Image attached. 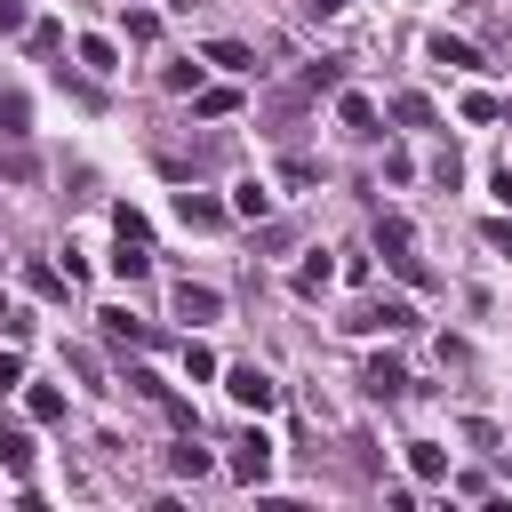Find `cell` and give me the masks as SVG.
Segmentation results:
<instances>
[{
	"label": "cell",
	"instance_id": "277c9868",
	"mask_svg": "<svg viewBox=\"0 0 512 512\" xmlns=\"http://www.w3.org/2000/svg\"><path fill=\"white\" fill-rule=\"evenodd\" d=\"M360 384H368V392H376V400H400V392H408V368H400V360H392V352H376V360H368V368H360Z\"/></svg>",
	"mask_w": 512,
	"mask_h": 512
},
{
	"label": "cell",
	"instance_id": "d6986e66",
	"mask_svg": "<svg viewBox=\"0 0 512 512\" xmlns=\"http://www.w3.org/2000/svg\"><path fill=\"white\" fill-rule=\"evenodd\" d=\"M376 248H384V256H400V248H416V232H408V216H376Z\"/></svg>",
	"mask_w": 512,
	"mask_h": 512
},
{
	"label": "cell",
	"instance_id": "6da1fadb",
	"mask_svg": "<svg viewBox=\"0 0 512 512\" xmlns=\"http://www.w3.org/2000/svg\"><path fill=\"white\" fill-rule=\"evenodd\" d=\"M344 328H360V336H400V328H416V304H408V296H384V304H360Z\"/></svg>",
	"mask_w": 512,
	"mask_h": 512
},
{
	"label": "cell",
	"instance_id": "d6a6232c",
	"mask_svg": "<svg viewBox=\"0 0 512 512\" xmlns=\"http://www.w3.org/2000/svg\"><path fill=\"white\" fill-rule=\"evenodd\" d=\"M304 8H312V16H344L352 0H304Z\"/></svg>",
	"mask_w": 512,
	"mask_h": 512
},
{
	"label": "cell",
	"instance_id": "83f0119b",
	"mask_svg": "<svg viewBox=\"0 0 512 512\" xmlns=\"http://www.w3.org/2000/svg\"><path fill=\"white\" fill-rule=\"evenodd\" d=\"M184 376H216V352L208 344H184Z\"/></svg>",
	"mask_w": 512,
	"mask_h": 512
},
{
	"label": "cell",
	"instance_id": "8fae6325",
	"mask_svg": "<svg viewBox=\"0 0 512 512\" xmlns=\"http://www.w3.org/2000/svg\"><path fill=\"white\" fill-rule=\"evenodd\" d=\"M408 472H416V480H448V448H432V440H408Z\"/></svg>",
	"mask_w": 512,
	"mask_h": 512
},
{
	"label": "cell",
	"instance_id": "4316f807",
	"mask_svg": "<svg viewBox=\"0 0 512 512\" xmlns=\"http://www.w3.org/2000/svg\"><path fill=\"white\" fill-rule=\"evenodd\" d=\"M128 40H160V16L152 8H128Z\"/></svg>",
	"mask_w": 512,
	"mask_h": 512
},
{
	"label": "cell",
	"instance_id": "3957f363",
	"mask_svg": "<svg viewBox=\"0 0 512 512\" xmlns=\"http://www.w3.org/2000/svg\"><path fill=\"white\" fill-rule=\"evenodd\" d=\"M232 480H248V488L272 480V440H264V432H248V440L232 448Z\"/></svg>",
	"mask_w": 512,
	"mask_h": 512
},
{
	"label": "cell",
	"instance_id": "44dd1931",
	"mask_svg": "<svg viewBox=\"0 0 512 512\" xmlns=\"http://www.w3.org/2000/svg\"><path fill=\"white\" fill-rule=\"evenodd\" d=\"M384 264H392V272H400V280H408V288H432V264H424V256H416V248H400V256H384Z\"/></svg>",
	"mask_w": 512,
	"mask_h": 512
},
{
	"label": "cell",
	"instance_id": "ffe728a7",
	"mask_svg": "<svg viewBox=\"0 0 512 512\" xmlns=\"http://www.w3.org/2000/svg\"><path fill=\"white\" fill-rule=\"evenodd\" d=\"M328 280H336V264H328V248H320V256H304V264H296V288H304V296H320V288H328Z\"/></svg>",
	"mask_w": 512,
	"mask_h": 512
},
{
	"label": "cell",
	"instance_id": "1f68e13d",
	"mask_svg": "<svg viewBox=\"0 0 512 512\" xmlns=\"http://www.w3.org/2000/svg\"><path fill=\"white\" fill-rule=\"evenodd\" d=\"M488 184H496V200H504V208H512V160H504V168H496V176H488Z\"/></svg>",
	"mask_w": 512,
	"mask_h": 512
},
{
	"label": "cell",
	"instance_id": "484cf974",
	"mask_svg": "<svg viewBox=\"0 0 512 512\" xmlns=\"http://www.w3.org/2000/svg\"><path fill=\"white\" fill-rule=\"evenodd\" d=\"M464 120H504V104H496L488 88H472V96H464Z\"/></svg>",
	"mask_w": 512,
	"mask_h": 512
},
{
	"label": "cell",
	"instance_id": "5bb4252c",
	"mask_svg": "<svg viewBox=\"0 0 512 512\" xmlns=\"http://www.w3.org/2000/svg\"><path fill=\"white\" fill-rule=\"evenodd\" d=\"M112 272H120V280H144V272H152V240H120Z\"/></svg>",
	"mask_w": 512,
	"mask_h": 512
},
{
	"label": "cell",
	"instance_id": "30bf717a",
	"mask_svg": "<svg viewBox=\"0 0 512 512\" xmlns=\"http://www.w3.org/2000/svg\"><path fill=\"white\" fill-rule=\"evenodd\" d=\"M336 120H344L352 136H376V120H384V112H376L368 96H336Z\"/></svg>",
	"mask_w": 512,
	"mask_h": 512
},
{
	"label": "cell",
	"instance_id": "4dcf8cb0",
	"mask_svg": "<svg viewBox=\"0 0 512 512\" xmlns=\"http://www.w3.org/2000/svg\"><path fill=\"white\" fill-rule=\"evenodd\" d=\"M32 16H24V0H0V32H24Z\"/></svg>",
	"mask_w": 512,
	"mask_h": 512
},
{
	"label": "cell",
	"instance_id": "7402d4cb",
	"mask_svg": "<svg viewBox=\"0 0 512 512\" xmlns=\"http://www.w3.org/2000/svg\"><path fill=\"white\" fill-rule=\"evenodd\" d=\"M104 336H120V344H160L144 320H128V312H104Z\"/></svg>",
	"mask_w": 512,
	"mask_h": 512
},
{
	"label": "cell",
	"instance_id": "ac0fdd59",
	"mask_svg": "<svg viewBox=\"0 0 512 512\" xmlns=\"http://www.w3.org/2000/svg\"><path fill=\"white\" fill-rule=\"evenodd\" d=\"M392 120H408V128H432L440 112H432V96H416V88H408V96H392Z\"/></svg>",
	"mask_w": 512,
	"mask_h": 512
},
{
	"label": "cell",
	"instance_id": "2e32d148",
	"mask_svg": "<svg viewBox=\"0 0 512 512\" xmlns=\"http://www.w3.org/2000/svg\"><path fill=\"white\" fill-rule=\"evenodd\" d=\"M24 408H32V424H64V392H56V384H32Z\"/></svg>",
	"mask_w": 512,
	"mask_h": 512
},
{
	"label": "cell",
	"instance_id": "5b68a950",
	"mask_svg": "<svg viewBox=\"0 0 512 512\" xmlns=\"http://www.w3.org/2000/svg\"><path fill=\"white\" fill-rule=\"evenodd\" d=\"M216 312H224V296H216V288H200V280H184V288H176V320H192V328H200V320H216Z\"/></svg>",
	"mask_w": 512,
	"mask_h": 512
},
{
	"label": "cell",
	"instance_id": "7c38bea8",
	"mask_svg": "<svg viewBox=\"0 0 512 512\" xmlns=\"http://www.w3.org/2000/svg\"><path fill=\"white\" fill-rule=\"evenodd\" d=\"M0 464H8L16 480H24V472H32V432H16V424H0Z\"/></svg>",
	"mask_w": 512,
	"mask_h": 512
},
{
	"label": "cell",
	"instance_id": "d4e9b609",
	"mask_svg": "<svg viewBox=\"0 0 512 512\" xmlns=\"http://www.w3.org/2000/svg\"><path fill=\"white\" fill-rule=\"evenodd\" d=\"M160 80H168V88H176V96H192V88H200V64H192V56H184V64H168V72H160Z\"/></svg>",
	"mask_w": 512,
	"mask_h": 512
},
{
	"label": "cell",
	"instance_id": "7a4b0ae2",
	"mask_svg": "<svg viewBox=\"0 0 512 512\" xmlns=\"http://www.w3.org/2000/svg\"><path fill=\"white\" fill-rule=\"evenodd\" d=\"M224 392H232L240 408H256V416H264V408L280 400V384H272V376H264L256 360H240V368H224Z\"/></svg>",
	"mask_w": 512,
	"mask_h": 512
},
{
	"label": "cell",
	"instance_id": "f546056e",
	"mask_svg": "<svg viewBox=\"0 0 512 512\" xmlns=\"http://www.w3.org/2000/svg\"><path fill=\"white\" fill-rule=\"evenodd\" d=\"M480 240H488L496 256H512V224H504V216H496V224H480Z\"/></svg>",
	"mask_w": 512,
	"mask_h": 512
},
{
	"label": "cell",
	"instance_id": "9a60e30c",
	"mask_svg": "<svg viewBox=\"0 0 512 512\" xmlns=\"http://www.w3.org/2000/svg\"><path fill=\"white\" fill-rule=\"evenodd\" d=\"M24 280H32V296H48V304H64V288H72V272H56V264H24Z\"/></svg>",
	"mask_w": 512,
	"mask_h": 512
},
{
	"label": "cell",
	"instance_id": "e0dca14e",
	"mask_svg": "<svg viewBox=\"0 0 512 512\" xmlns=\"http://www.w3.org/2000/svg\"><path fill=\"white\" fill-rule=\"evenodd\" d=\"M80 64H88V72H120V48H112L104 32H88V40H80Z\"/></svg>",
	"mask_w": 512,
	"mask_h": 512
},
{
	"label": "cell",
	"instance_id": "8992f818",
	"mask_svg": "<svg viewBox=\"0 0 512 512\" xmlns=\"http://www.w3.org/2000/svg\"><path fill=\"white\" fill-rule=\"evenodd\" d=\"M208 64L232 72V80H248V72H256V48H248V40H208Z\"/></svg>",
	"mask_w": 512,
	"mask_h": 512
},
{
	"label": "cell",
	"instance_id": "cb8c5ba5",
	"mask_svg": "<svg viewBox=\"0 0 512 512\" xmlns=\"http://www.w3.org/2000/svg\"><path fill=\"white\" fill-rule=\"evenodd\" d=\"M24 40H32V56H56V48H64V32H56V24H24Z\"/></svg>",
	"mask_w": 512,
	"mask_h": 512
},
{
	"label": "cell",
	"instance_id": "f1b7e54d",
	"mask_svg": "<svg viewBox=\"0 0 512 512\" xmlns=\"http://www.w3.org/2000/svg\"><path fill=\"white\" fill-rule=\"evenodd\" d=\"M8 384H24V352H16V344H0V392H8Z\"/></svg>",
	"mask_w": 512,
	"mask_h": 512
},
{
	"label": "cell",
	"instance_id": "603a6c76",
	"mask_svg": "<svg viewBox=\"0 0 512 512\" xmlns=\"http://www.w3.org/2000/svg\"><path fill=\"white\" fill-rule=\"evenodd\" d=\"M168 464H176L184 480H200V472H216V464H208V448H192V440H184V448H168Z\"/></svg>",
	"mask_w": 512,
	"mask_h": 512
},
{
	"label": "cell",
	"instance_id": "52a82bcc",
	"mask_svg": "<svg viewBox=\"0 0 512 512\" xmlns=\"http://www.w3.org/2000/svg\"><path fill=\"white\" fill-rule=\"evenodd\" d=\"M432 64H448V72H480V48H472V40H448V32H432Z\"/></svg>",
	"mask_w": 512,
	"mask_h": 512
},
{
	"label": "cell",
	"instance_id": "ba28073f",
	"mask_svg": "<svg viewBox=\"0 0 512 512\" xmlns=\"http://www.w3.org/2000/svg\"><path fill=\"white\" fill-rule=\"evenodd\" d=\"M192 112H200V120H232V112H240V88H208V80H200V88H192Z\"/></svg>",
	"mask_w": 512,
	"mask_h": 512
},
{
	"label": "cell",
	"instance_id": "9c48e42d",
	"mask_svg": "<svg viewBox=\"0 0 512 512\" xmlns=\"http://www.w3.org/2000/svg\"><path fill=\"white\" fill-rule=\"evenodd\" d=\"M176 216H184L192 232H216V224H224V208H216L208 192H176Z\"/></svg>",
	"mask_w": 512,
	"mask_h": 512
},
{
	"label": "cell",
	"instance_id": "4fadbf2b",
	"mask_svg": "<svg viewBox=\"0 0 512 512\" xmlns=\"http://www.w3.org/2000/svg\"><path fill=\"white\" fill-rule=\"evenodd\" d=\"M232 216H248V224H264V216H272V192H264V184L248 176V184L232 192Z\"/></svg>",
	"mask_w": 512,
	"mask_h": 512
}]
</instances>
